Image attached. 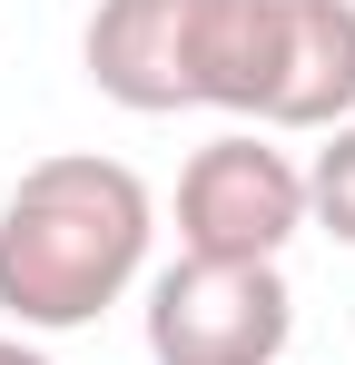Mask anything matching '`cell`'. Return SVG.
<instances>
[{"instance_id": "3", "label": "cell", "mask_w": 355, "mask_h": 365, "mask_svg": "<svg viewBox=\"0 0 355 365\" xmlns=\"http://www.w3.org/2000/svg\"><path fill=\"white\" fill-rule=\"evenodd\" d=\"M306 227V168L267 138H207L178 178V247L217 267H277Z\"/></svg>"}, {"instance_id": "4", "label": "cell", "mask_w": 355, "mask_h": 365, "mask_svg": "<svg viewBox=\"0 0 355 365\" xmlns=\"http://www.w3.org/2000/svg\"><path fill=\"white\" fill-rule=\"evenodd\" d=\"M89 79H99V99L138 119L197 109V0H99Z\"/></svg>"}, {"instance_id": "1", "label": "cell", "mask_w": 355, "mask_h": 365, "mask_svg": "<svg viewBox=\"0 0 355 365\" xmlns=\"http://www.w3.org/2000/svg\"><path fill=\"white\" fill-rule=\"evenodd\" d=\"M148 187L99 148L40 158L0 207V316H20L30 336H69L99 306H118L148 267Z\"/></svg>"}, {"instance_id": "5", "label": "cell", "mask_w": 355, "mask_h": 365, "mask_svg": "<svg viewBox=\"0 0 355 365\" xmlns=\"http://www.w3.org/2000/svg\"><path fill=\"white\" fill-rule=\"evenodd\" d=\"M355 119V0H287L277 89L257 128H346Z\"/></svg>"}, {"instance_id": "7", "label": "cell", "mask_w": 355, "mask_h": 365, "mask_svg": "<svg viewBox=\"0 0 355 365\" xmlns=\"http://www.w3.org/2000/svg\"><path fill=\"white\" fill-rule=\"evenodd\" d=\"M0 365H50L40 346H20V336H0Z\"/></svg>"}, {"instance_id": "6", "label": "cell", "mask_w": 355, "mask_h": 365, "mask_svg": "<svg viewBox=\"0 0 355 365\" xmlns=\"http://www.w3.org/2000/svg\"><path fill=\"white\" fill-rule=\"evenodd\" d=\"M306 217L336 247H355V119L326 128V148H316V168H306Z\"/></svg>"}, {"instance_id": "2", "label": "cell", "mask_w": 355, "mask_h": 365, "mask_svg": "<svg viewBox=\"0 0 355 365\" xmlns=\"http://www.w3.org/2000/svg\"><path fill=\"white\" fill-rule=\"evenodd\" d=\"M296 336V297L277 267L178 257L148 287V356L158 365H277Z\"/></svg>"}]
</instances>
